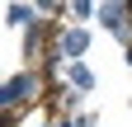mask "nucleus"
Returning a JSON list of instances; mask_svg holds the SVG:
<instances>
[{
	"mask_svg": "<svg viewBox=\"0 0 132 127\" xmlns=\"http://www.w3.org/2000/svg\"><path fill=\"white\" fill-rule=\"evenodd\" d=\"M38 89H43V75L38 71H14L10 80H5V89H0V104H5L10 118H14L28 99H38Z\"/></svg>",
	"mask_w": 132,
	"mask_h": 127,
	"instance_id": "f257e3e1",
	"label": "nucleus"
},
{
	"mask_svg": "<svg viewBox=\"0 0 132 127\" xmlns=\"http://www.w3.org/2000/svg\"><path fill=\"white\" fill-rule=\"evenodd\" d=\"M57 52H61L66 61H80V57L90 52V28H80V24L57 28Z\"/></svg>",
	"mask_w": 132,
	"mask_h": 127,
	"instance_id": "f03ea898",
	"label": "nucleus"
},
{
	"mask_svg": "<svg viewBox=\"0 0 132 127\" xmlns=\"http://www.w3.org/2000/svg\"><path fill=\"white\" fill-rule=\"evenodd\" d=\"M66 85H71L76 94H90L94 89V71L85 66V61H66Z\"/></svg>",
	"mask_w": 132,
	"mask_h": 127,
	"instance_id": "7ed1b4c3",
	"label": "nucleus"
},
{
	"mask_svg": "<svg viewBox=\"0 0 132 127\" xmlns=\"http://www.w3.org/2000/svg\"><path fill=\"white\" fill-rule=\"evenodd\" d=\"M5 19H10L14 28H28V24H38V19H43V5H10Z\"/></svg>",
	"mask_w": 132,
	"mask_h": 127,
	"instance_id": "20e7f679",
	"label": "nucleus"
},
{
	"mask_svg": "<svg viewBox=\"0 0 132 127\" xmlns=\"http://www.w3.org/2000/svg\"><path fill=\"white\" fill-rule=\"evenodd\" d=\"M76 127H94V113H80V118H71Z\"/></svg>",
	"mask_w": 132,
	"mask_h": 127,
	"instance_id": "39448f33",
	"label": "nucleus"
},
{
	"mask_svg": "<svg viewBox=\"0 0 132 127\" xmlns=\"http://www.w3.org/2000/svg\"><path fill=\"white\" fill-rule=\"evenodd\" d=\"M33 127H47V122H33Z\"/></svg>",
	"mask_w": 132,
	"mask_h": 127,
	"instance_id": "423d86ee",
	"label": "nucleus"
}]
</instances>
